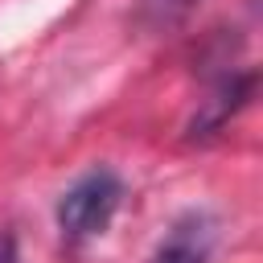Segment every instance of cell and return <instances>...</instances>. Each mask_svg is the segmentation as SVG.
Wrapping results in <instances>:
<instances>
[{"mask_svg":"<svg viewBox=\"0 0 263 263\" xmlns=\"http://www.w3.org/2000/svg\"><path fill=\"white\" fill-rule=\"evenodd\" d=\"M123 197V181L111 168H90L82 173L62 197H58V230L66 242H82L95 238L111 226L115 210Z\"/></svg>","mask_w":263,"mask_h":263,"instance_id":"cell-1","label":"cell"},{"mask_svg":"<svg viewBox=\"0 0 263 263\" xmlns=\"http://www.w3.org/2000/svg\"><path fill=\"white\" fill-rule=\"evenodd\" d=\"M251 90H255V70H226L210 86V95L197 103L193 119L185 123V140H210V136H218L226 127V119L247 107Z\"/></svg>","mask_w":263,"mask_h":263,"instance_id":"cell-2","label":"cell"},{"mask_svg":"<svg viewBox=\"0 0 263 263\" xmlns=\"http://www.w3.org/2000/svg\"><path fill=\"white\" fill-rule=\"evenodd\" d=\"M210 251H214V218L189 210L168 226L148 263H210Z\"/></svg>","mask_w":263,"mask_h":263,"instance_id":"cell-3","label":"cell"},{"mask_svg":"<svg viewBox=\"0 0 263 263\" xmlns=\"http://www.w3.org/2000/svg\"><path fill=\"white\" fill-rule=\"evenodd\" d=\"M197 4L201 0H140L136 4V21L148 33H173L197 12Z\"/></svg>","mask_w":263,"mask_h":263,"instance_id":"cell-4","label":"cell"},{"mask_svg":"<svg viewBox=\"0 0 263 263\" xmlns=\"http://www.w3.org/2000/svg\"><path fill=\"white\" fill-rule=\"evenodd\" d=\"M0 263H16V238L8 230L0 234Z\"/></svg>","mask_w":263,"mask_h":263,"instance_id":"cell-5","label":"cell"}]
</instances>
